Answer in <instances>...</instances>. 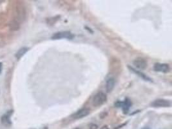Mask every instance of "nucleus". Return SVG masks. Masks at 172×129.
Returning <instances> with one entry per match:
<instances>
[{
  "label": "nucleus",
  "instance_id": "5",
  "mask_svg": "<svg viewBox=\"0 0 172 129\" xmlns=\"http://www.w3.org/2000/svg\"><path fill=\"white\" fill-rule=\"evenodd\" d=\"M151 105L154 107H170L171 106V102L166 99H158L152 102Z\"/></svg>",
  "mask_w": 172,
  "mask_h": 129
},
{
  "label": "nucleus",
  "instance_id": "9",
  "mask_svg": "<svg viewBox=\"0 0 172 129\" xmlns=\"http://www.w3.org/2000/svg\"><path fill=\"white\" fill-rule=\"evenodd\" d=\"M90 110L88 108H83L80 110H78L73 116V118L76 119L84 118L88 115L90 114Z\"/></svg>",
  "mask_w": 172,
  "mask_h": 129
},
{
  "label": "nucleus",
  "instance_id": "3",
  "mask_svg": "<svg viewBox=\"0 0 172 129\" xmlns=\"http://www.w3.org/2000/svg\"><path fill=\"white\" fill-rule=\"evenodd\" d=\"M132 103L131 102V100L126 98H125L124 102H120L118 101L116 103H115V106L117 107H121L122 109L123 110V113L124 114H127L130 110V107L132 106Z\"/></svg>",
  "mask_w": 172,
  "mask_h": 129
},
{
  "label": "nucleus",
  "instance_id": "14",
  "mask_svg": "<svg viewBox=\"0 0 172 129\" xmlns=\"http://www.w3.org/2000/svg\"><path fill=\"white\" fill-rule=\"evenodd\" d=\"M58 18H59V16H57V17H55V18H49V19H47L48 24H51V23L53 24V23H54L55 22V21L59 19Z\"/></svg>",
  "mask_w": 172,
  "mask_h": 129
},
{
  "label": "nucleus",
  "instance_id": "7",
  "mask_svg": "<svg viewBox=\"0 0 172 129\" xmlns=\"http://www.w3.org/2000/svg\"><path fill=\"white\" fill-rule=\"evenodd\" d=\"M13 113V110H9L4 115L2 116L1 118V121L2 123L6 127H9L11 125L12 123L10 121V116Z\"/></svg>",
  "mask_w": 172,
  "mask_h": 129
},
{
  "label": "nucleus",
  "instance_id": "18",
  "mask_svg": "<svg viewBox=\"0 0 172 129\" xmlns=\"http://www.w3.org/2000/svg\"><path fill=\"white\" fill-rule=\"evenodd\" d=\"M2 67H3V63H0V74H1V73H2Z\"/></svg>",
  "mask_w": 172,
  "mask_h": 129
},
{
  "label": "nucleus",
  "instance_id": "20",
  "mask_svg": "<svg viewBox=\"0 0 172 129\" xmlns=\"http://www.w3.org/2000/svg\"><path fill=\"white\" fill-rule=\"evenodd\" d=\"M142 129H150V128H149V127H146L142 128Z\"/></svg>",
  "mask_w": 172,
  "mask_h": 129
},
{
  "label": "nucleus",
  "instance_id": "21",
  "mask_svg": "<svg viewBox=\"0 0 172 129\" xmlns=\"http://www.w3.org/2000/svg\"><path fill=\"white\" fill-rule=\"evenodd\" d=\"M43 129H48V128H47V127H45L44 128H43Z\"/></svg>",
  "mask_w": 172,
  "mask_h": 129
},
{
  "label": "nucleus",
  "instance_id": "22",
  "mask_svg": "<svg viewBox=\"0 0 172 129\" xmlns=\"http://www.w3.org/2000/svg\"><path fill=\"white\" fill-rule=\"evenodd\" d=\"M74 129H80V128H74Z\"/></svg>",
  "mask_w": 172,
  "mask_h": 129
},
{
  "label": "nucleus",
  "instance_id": "16",
  "mask_svg": "<svg viewBox=\"0 0 172 129\" xmlns=\"http://www.w3.org/2000/svg\"><path fill=\"white\" fill-rule=\"evenodd\" d=\"M107 116V112H103V113H101V114H100V118H101V119H103V118H104L106 116Z\"/></svg>",
  "mask_w": 172,
  "mask_h": 129
},
{
  "label": "nucleus",
  "instance_id": "4",
  "mask_svg": "<svg viewBox=\"0 0 172 129\" xmlns=\"http://www.w3.org/2000/svg\"><path fill=\"white\" fill-rule=\"evenodd\" d=\"M154 70L156 72H161L163 73H167L170 71V68L168 64L157 63L154 64Z\"/></svg>",
  "mask_w": 172,
  "mask_h": 129
},
{
  "label": "nucleus",
  "instance_id": "6",
  "mask_svg": "<svg viewBox=\"0 0 172 129\" xmlns=\"http://www.w3.org/2000/svg\"><path fill=\"white\" fill-rule=\"evenodd\" d=\"M133 64H134V66L136 68H137L140 70H144L148 66L147 61L145 59L141 58H139L135 60L133 62Z\"/></svg>",
  "mask_w": 172,
  "mask_h": 129
},
{
  "label": "nucleus",
  "instance_id": "19",
  "mask_svg": "<svg viewBox=\"0 0 172 129\" xmlns=\"http://www.w3.org/2000/svg\"><path fill=\"white\" fill-rule=\"evenodd\" d=\"M101 129H109V128L107 125H104Z\"/></svg>",
  "mask_w": 172,
  "mask_h": 129
},
{
  "label": "nucleus",
  "instance_id": "12",
  "mask_svg": "<svg viewBox=\"0 0 172 129\" xmlns=\"http://www.w3.org/2000/svg\"><path fill=\"white\" fill-rule=\"evenodd\" d=\"M17 14H18V19L20 21H23L25 19L26 10H25L24 7L21 6L20 7H19Z\"/></svg>",
  "mask_w": 172,
  "mask_h": 129
},
{
  "label": "nucleus",
  "instance_id": "13",
  "mask_svg": "<svg viewBox=\"0 0 172 129\" xmlns=\"http://www.w3.org/2000/svg\"><path fill=\"white\" fill-rule=\"evenodd\" d=\"M28 51V48L27 47H22L21 48L16 54V58L18 60H19L21 57L23 56L24 54Z\"/></svg>",
  "mask_w": 172,
  "mask_h": 129
},
{
  "label": "nucleus",
  "instance_id": "8",
  "mask_svg": "<svg viewBox=\"0 0 172 129\" xmlns=\"http://www.w3.org/2000/svg\"><path fill=\"white\" fill-rule=\"evenodd\" d=\"M128 69L130 70V71H132V73H133L134 74H135L136 75L138 76L139 77H141V78L142 79V80H144L145 81H149V82H152V80L151 78H150L149 77H148V76H146L145 74L141 73V71H139V70H137L135 69L134 68H133V67H131V66H128Z\"/></svg>",
  "mask_w": 172,
  "mask_h": 129
},
{
  "label": "nucleus",
  "instance_id": "15",
  "mask_svg": "<svg viewBox=\"0 0 172 129\" xmlns=\"http://www.w3.org/2000/svg\"><path fill=\"white\" fill-rule=\"evenodd\" d=\"M90 129H98V126L96 124H92L90 126Z\"/></svg>",
  "mask_w": 172,
  "mask_h": 129
},
{
  "label": "nucleus",
  "instance_id": "10",
  "mask_svg": "<svg viewBox=\"0 0 172 129\" xmlns=\"http://www.w3.org/2000/svg\"><path fill=\"white\" fill-rule=\"evenodd\" d=\"M115 84H116V80H115V79L113 77L109 78V80L106 81V92L108 93L111 92L115 87Z\"/></svg>",
  "mask_w": 172,
  "mask_h": 129
},
{
  "label": "nucleus",
  "instance_id": "17",
  "mask_svg": "<svg viewBox=\"0 0 172 129\" xmlns=\"http://www.w3.org/2000/svg\"><path fill=\"white\" fill-rule=\"evenodd\" d=\"M126 125V123H123V124H122L121 125H119V126H118V127H117V128H115V129H119V128H122L123 127L125 126Z\"/></svg>",
  "mask_w": 172,
  "mask_h": 129
},
{
  "label": "nucleus",
  "instance_id": "2",
  "mask_svg": "<svg viewBox=\"0 0 172 129\" xmlns=\"http://www.w3.org/2000/svg\"><path fill=\"white\" fill-rule=\"evenodd\" d=\"M74 35L70 31H61L54 34L52 36V40H60V39H68L72 40Z\"/></svg>",
  "mask_w": 172,
  "mask_h": 129
},
{
  "label": "nucleus",
  "instance_id": "11",
  "mask_svg": "<svg viewBox=\"0 0 172 129\" xmlns=\"http://www.w3.org/2000/svg\"><path fill=\"white\" fill-rule=\"evenodd\" d=\"M9 27L11 31H18L19 29L20 25L18 20H12L9 23Z\"/></svg>",
  "mask_w": 172,
  "mask_h": 129
},
{
  "label": "nucleus",
  "instance_id": "1",
  "mask_svg": "<svg viewBox=\"0 0 172 129\" xmlns=\"http://www.w3.org/2000/svg\"><path fill=\"white\" fill-rule=\"evenodd\" d=\"M107 100V96L103 92H99L92 99V105L94 106H99L104 104Z\"/></svg>",
  "mask_w": 172,
  "mask_h": 129
}]
</instances>
